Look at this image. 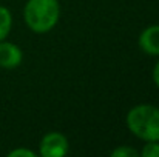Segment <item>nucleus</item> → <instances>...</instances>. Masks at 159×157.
I'll return each mask as SVG.
<instances>
[{
	"instance_id": "obj_3",
	"label": "nucleus",
	"mask_w": 159,
	"mask_h": 157,
	"mask_svg": "<svg viewBox=\"0 0 159 157\" xmlns=\"http://www.w3.org/2000/svg\"><path fill=\"white\" fill-rule=\"evenodd\" d=\"M68 153V140L59 133H51L43 137L40 143V156L62 157Z\"/></svg>"
},
{
	"instance_id": "obj_8",
	"label": "nucleus",
	"mask_w": 159,
	"mask_h": 157,
	"mask_svg": "<svg viewBox=\"0 0 159 157\" xmlns=\"http://www.w3.org/2000/svg\"><path fill=\"white\" fill-rule=\"evenodd\" d=\"M142 156L144 157H159V145L155 142H148L144 150H142Z\"/></svg>"
},
{
	"instance_id": "obj_6",
	"label": "nucleus",
	"mask_w": 159,
	"mask_h": 157,
	"mask_svg": "<svg viewBox=\"0 0 159 157\" xmlns=\"http://www.w3.org/2000/svg\"><path fill=\"white\" fill-rule=\"evenodd\" d=\"M11 29V14L6 8L0 6V42L8 36Z\"/></svg>"
},
{
	"instance_id": "obj_9",
	"label": "nucleus",
	"mask_w": 159,
	"mask_h": 157,
	"mask_svg": "<svg viewBox=\"0 0 159 157\" xmlns=\"http://www.w3.org/2000/svg\"><path fill=\"white\" fill-rule=\"evenodd\" d=\"M17 156H25V157H34V153L30 150H14L9 153V157H17Z\"/></svg>"
},
{
	"instance_id": "obj_2",
	"label": "nucleus",
	"mask_w": 159,
	"mask_h": 157,
	"mask_svg": "<svg viewBox=\"0 0 159 157\" xmlns=\"http://www.w3.org/2000/svg\"><path fill=\"white\" fill-rule=\"evenodd\" d=\"M57 0H30L25 6L26 25L36 33H47L57 23Z\"/></svg>"
},
{
	"instance_id": "obj_1",
	"label": "nucleus",
	"mask_w": 159,
	"mask_h": 157,
	"mask_svg": "<svg viewBox=\"0 0 159 157\" xmlns=\"http://www.w3.org/2000/svg\"><path fill=\"white\" fill-rule=\"evenodd\" d=\"M130 131L148 142L159 140V109L152 105L134 106L127 116Z\"/></svg>"
},
{
	"instance_id": "obj_7",
	"label": "nucleus",
	"mask_w": 159,
	"mask_h": 157,
	"mask_svg": "<svg viewBox=\"0 0 159 157\" xmlns=\"http://www.w3.org/2000/svg\"><path fill=\"white\" fill-rule=\"evenodd\" d=\"M111 156L113 157H138L139 154H138V151H134V150H131L128 146H120V148L114 150L111 153Z\"/></svg>"
},
{
	"instance_id": "obj_4",
	"label": "nucleus",
	"mask_w": 159,
	"mask_h": 157,
	"mask_svg": "<svg viewBox=\"0 0 159 157\" xmlns=\"http://www.w3.org/2000/svg\"><path fill=\"white\" fill-rule=\"evenodd\" d=\"M22 62V51L14 43H0V66L16 68Z\"/></svg>"
},
{
	"instance_id": "obj_10",
	"label": "nucleus",
	"mask_w": 159,
	"mask_h": 157,
	"mask_svg": "<svg viewBox=\"0 0 159 157\" xmlns=\"http://www.w3.org/2000/svg\"><path fill=\"white\" fill-rule=\"evenodd\" d=\"M153 79H155V82H156V85L159 86V63L155 66V71H153Z\"/></svg>"
},
{
	"instance_id": "obj_5",
	"label": "nucleus",
	"mask_w": 159,
	"mask_h": 157,
	"mask_svg": "<svg viewBox=\"0 0 159 157\" xmlns=\"http://www.w3.org/2000/svg\"><path fill=\"white\" fill-rule=\"evenodd\" d=\"M141 48L148 54H159V25L147 28L139 37Z\"/></svg>"
}]
</instances>
